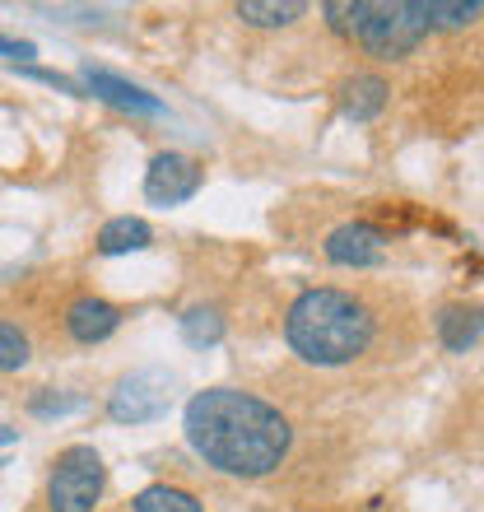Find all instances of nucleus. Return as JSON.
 I'll return each mask as SVG.
<instances>
[{
  "instance_id": "nucleus-1",
  "label": "nucleus",
  "mask_w": 484,
  "mask_h": 512,
  "mask_svg": "<svg viewBox=\"0 0 484 512\" xmlns=\"http://www.w3.org/2000/svg\"><path fill=\"white\" fill-rule=\"evenodd\" d=\"M187 447L229 480H270L294 452V424L275 401L247 387H205L182 415Z\"/></svg>"
},
{
  "instance_id": "nucleus-2",
  "label": "nucleus",
  "mask_w": 484,
  "mask_h": 512,
  "mask_svg": "<svg viewBox=\"0 0 484 512\" xmlns=\"http://www.w3.org/2000/svg\"><path fill=\"white\" fill-rule=\"evenodd\" d=\"M387 312L363 289L345 284H312L284 312L289 350L312 368H354L382 345Z\"/></svg>"
},
{
  "instance_id": "nucleus-3",
  "label": "nucleus",
  "mask_w": 484,
  "mask_h": 512,
  "mask_svg": "<svg viewBox=\"0 0 484 512\" xmlns=\"http://www.w3.org/2000/svg\"><path fill=\"white\" fill-rule=\"evenodd\" d=\"M424 38H429V24L419 14V0H368V14H363L354 42L368 61L396 66V61H410L424 47Z\"/></svg>"
},
{
  "instance_id": "nucleus-4",
  "label": "nucleus",
  "mask_w": 484,
  "mask_h": 512,
  "mask_svg": "<svg viewBox=\"0 0 484 512\" xmlns=\"http://www.w3.org/2000/svg\"><path fill=\"white\" fill-rule=\"evenodd\" d=\"M108 489V466L98 457V447L70 443L52 457L47 471V512H94Z\"/></svg>"
},
{
  "instance_id": "nucleus-5",
  "label": "nucleus",
  "mask_w": 484,
  "mask_h": 512,
  "mask_svg": "<svg viewBox=\"0 0 484 512\" xmlns=\"http://www.w3.org/2000/svg\"><path fill=\"white\" fill-rule=\"evenodd\" d=\"M205 187V163L187 149H159L145 168V201L154 205H187Z\"/></svg>"
},
{
  "instance_id": "nucleus-6",
  "label": "nucleus",
  "mask_w": 484,
  "mask_h": 512,
  "mask_svg": "<svg viewBox=\"0 0 484 512\" xmlns=\"http://www.w3.org/2000/svg\"><path fill=\"white\" fill-rule=\"evenodd\" d=\"M387 247H391V233L377 224V219H345L336 229L322 238V256L331 266H345V270H368V266H382L387 261Z\"/></svg>"
},
{
  "instance_id": "nucleus-7",
  "label": "nucleus",
  "mask_w": 484,
  "mask_h": 512,
  "mask_svg": "<svg viewBox=\"0 0 484 512\" xmlns=\"http://www.w3.org/2000/svg\"><path fill=\"white\" fill-rule=\"evenodd\" d=\"M168 401H173V378L145 368V373H131L108 391V415L117 424H149L168 410Z\"/></svg>"
},
{
  "instance_id": "nucleus-8",
  "label": "nucleus",
  "mask_w": 484,
  "mask_h": 512,
  "mask_svg": "<svg viewBox=\"0 0 484 512\" xmlns=\"http://www.w3.org/2000/svg\"><path fill=\"white\" fill-rule=\"evenodd\" d=\"M121 322H126V308H117L103 294H75L61 312V326L75 345H103L121 331Z\"/></svg>"
},
{
  "instance_id": "nucleus-9",
  "label": "nucleus",
  "mask_w": 484,
  "mask_h": 512,
  "mask_svg": "<svg viewBox=\"0 0 484 512\" xmlns=\"http://www.w3.org/2000/svg\"><path fill=\"white\" fill-rule=\"evenodd\" d=\"M391 103V80L382 70H350L345 80L336 84V108L345 122L363 126V122H377Z\"/></svg>"
},
{
  "instance_id": "nucleus-10",
  "label": "nucleus",
  "mask_w": 484,
  "mask_h": 512,
  "mask_svg": "<svg viewBox=\"0 0 484 512\" xmlns=\"http://www.w3.org/2000/svg\"><path fill=\"white\" fill-rule=\"evenodd\" d=\"M433 336H438V345H443L447 354L475 350L484 336V303H466V298L443 303V308L433 312Z\"/></svg>"
},
{
  "instance_id": "nucleus-11",
  "label": "nucleus",
  "mask_w": 484,
  "mask_h": 512,
  "mask_svg": "<svg viewBox=\"0 0 484 512\" xmlns=\"http://www.w3.org/2000/svg\"><path fill=\"white\" fill-rule=\"evenodd\" d=\"M84 89L94 98H103V103H112V108H121V112H145V117H159L163 112V103L149 89H140V84H131V80H121V75H112V70H84Z\"/></svg>"
},
{
  "instance_id": "nucleus-12",
  "label": "nucleus",
  "mask_w": 484,
  "mask_h": 512,
  "mask_svg": "<svg viewBox=\"0 0 484 512\" xmlns=\"http://www.w3.org/2000/svg\"><path fill=\"white\" fill-rule=\"evenodd\" d=\"M154 243V229H149L140 215H117L108 219L103 229H98L94 247L98 256H126V252H145V247Z\"/></svg>"
},
{
  "instance_id": "nucleus-13",
  "label": "nucleus",
  "mask_w": 484,
  "mask_h": 512,
  "mask_svg": "<svg viewBox=\"0 0 484 512\" xmlns=\"http://www.w3.org/2000/svg\"><path fill=\"white\" fill-rule=\"evenodd\" d=\"M419 14H424V24L429 33H466L484 19V0H419Z\"/></svg>"
},
{
  "instance_id": "nucleus-14",
  "label": "nucleus",
  "mask_w": 484,
  "mask_h": 512,
  "mask_svg": "<svg viewBox=\"0 0 484 512\" xmlns=\"http://www.w3.org/2000/svg\"><path fill=\"white\" fill-rule=\"evenodd\" d=\"M233 14L252 28H294L308 14V5L303 0H242L233 5Z\"/></svg>"
},
{
  "instance_id": "nucleus-15",
  "label": "nucleus",
  "mask_w": 484,
  "mask_h": 512,
  "mask_svg": "<svg viewBox=\"0 0 484 512\" xmlns=\"http://www.w3.org/2000/svg\"><path fill=\"white\" fill-rule=\"evenodd\" d=\"M131 512H205V503L196 499L187 485H168V480H159V485H145L140 494H135Z\"/></svg>"
},
{
  "instance_id": "nucleus-16",
  "label": "nucleus",
  "mask_w": 484,
  "mask_h": 512,
  "mask_svg": "<svg viewBox=\"0 0 484 512\" xmlns=\"http://www.w3.org/2000/svg\"><path fill=\"white\" fill-rule=\"evenodd\" d=\"M177 326H182V340H187V345H196V350L219 345V340H224V331H229V322H224V312H219L215 303H196V308H187L182 317H177Z\"/></svg>"
},
{
  "instance_id": "nucleus-17",
  "label": "nucleus",
  "mask_w": 484,
  "mask_h": 512,
  "mask_svg": "<svg viewBox=\"0 0 484 512\" xmlns=\"http://www.w3.org/2000/svg\"><path fill=\"white\" fill-rule=\"evenodd\" d=\"M363 14H368V0H326V5H322L326 28H331L336 38H345V42L359 38Z\"/></svg>"
},
{
  "instance_id": "nucleus-18",
  "label": "nucleus",
  "mask_w": 484,
  "mask_h": 512,
  "mask_svg": "<svg viewBox=\"0 0 484 512\" xmlns=\"http://www.w3.org/2000/svg\"><path fill=\"white\" fill-rule=\"evenodd\" d=\"M28 359H33V345H28L24 326L0 317V373H19Z\"/></svg>"
},
{
  "instance_id": "nucleus-19",
  "label": "nucleus",
  "mask_w": 484,
  "mask_h": 512,
  "mask_svg": "<svg viewBox=\"0 0 484 512\" xmlns=\"http://www.w3.org/2000/svg\"><path fill=\"white\" fill-rule=\"evenodd\" d=\"M28 410L42 419H56V415H70V410H80V396L75 391H66V396H56L52 387H42L33 401H28Z\"/></svg>"
},
{
  "instance_id": "nucleus-20",
  "label": "nucleus",
  "mask_w": 484,
  "mask_h": 512,
  "mask_svg": "<svg viewBox=\"0 0 484 512\" xmlns=\"http://www.w3.org/2000/svg\"><path fill=\"white\" fill-rule=\"evenodd\" d=\"M19 443V429H10V424H0V466H5V457H10V447Z\"/></svg>"
},
{
  "instance_id": "nucleus-21",
  "label": "nucleus",
  "mask_w": 484,
  "mask_h": 512,
  "mask_svg": "<svg viewBox=\"0 0 484 512\" xmlns=\"http://www.w3.org/2000/svg\"><path fill=\"white\" fill-rule=\"evenodd\" d=\"M0 52H5V56H33V42H14V38H0Z\"/></svg>"
}]
</instances>
